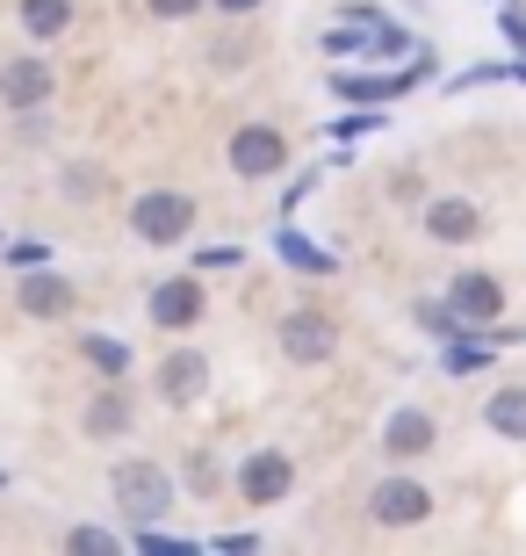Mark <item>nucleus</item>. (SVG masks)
<instances>
[{
	"label": "nucleus",
	"mask_w": 526,
	"mask_h": 556,
	"mask_svg": "<svg viewBox=\"0 0 526 556\" xmlns=\"http://www.w3.org/2000/svg\"><path fill=\"white\" fill-rule=\"evenodd\" d=\"M223 15H253V8H260V0H217Z\"/></svg>",
	"instance_id": "27"
},
{
	"label": "nucleus",
	"mask_w": 526,
	"mask_h": 556,
	"mask_svg": "<svg viewBox=\"0 0 526 556\" xmlns=\"http://www.w3.org/2000/svg\"><path fill=\"white\" fill-rule=\"evenodd\" d=\"M419 326L425 332H454V311H447V304H419Z\"/></svg>",
	"instance_id": "24"
},
{
	"label": "nucleus",
	"mask_w": 526,
	"mask_h": 556,
	"mask_svg": "<svg viewBox=\"0 0 526 556\" xmlns=\"http://www.w3.org/2000/svg\"><path fill=\"white\" fill-rule=\"evenodd\" d=\"M152 318H159V326H195V318H203V282H195V275L159 282L152 289Z\"/></svg>",
	"instance_id": "12"
},
{
	"label": "nucleus",
	"mask_w": 526,
	"mask_h": 556,
	"mask_svg": "<svg viewBox=\"0 0 526 556\" xmlns=\"http://www.w3.org/2000/svg\"><path fill=\"white\" fill-rule=\"evenodd\" d=\"M108 492H116V514L130 520V528H152V520H166V514H174V477H166L159 463H144V455L116 463Z\"/></svg>",
	"instance_id": "1"
},
{
	"label": "nucleus",
	"mask_w": 526,
	"mask_h": 556,
	"mask_svg": "<svg viewBox=\"0 0 526 556\" xmlns=\"http://www.w3.org/2000/svg\"><path fill=\"white\" fill-rule=\"evenodd\" d=\"M484 362H490V340H484V348H447V369H454V376L484 369Z\"/></svg>",
	"instance_id": "23"
},
{
	"label": "nucleus",
	"mask_w": 526,
	"mask_h": 556,
	"mask_svg": "<svg viewBox=\"0 0 526 556\" xmlns=\"http://www.w3.org/2000/svg\"><path fill=\"white\" fill-rule=\"evenodd\" d=\"M282 166H288V138L274 124H239L231 130V174L267 181V174H282Z\"/></svg>",
	"instance_id": "3"
},
{
	"label": "nucleus",
	"mask_w": 526,
	"mask_h": 556,
	"mask_svg": "<svg viewBox=\"0 0 526 556\" xmlns=\"http://www.w3.org/2000/svg\"><path fill=\"white\" fill-rule=\"evenodd\" d=\"M203 391H209V362L195 348H174L159 362V397L166 405H203Z\"/></svg>",
	"instance_id": "8"
},
{
	"label": "nucleus",
	"mask_w": 526,
	"mask_h": 556,
	"mask_svg": "<svg viewBox=\"0 0 526 556\" xmlns=\"http://www.w3.org/2000/svg\"><path fill=\"white\" fill-rule=\"evenodd\" d=\"M15 304L29 311V318H65V311H73V282L51 275V268H29L22 289H15Z\"/></svg>",
	"instance_id": "11"
},
{
	"label": "nucleus",
	"mask_w": 526,
	"mask_h": 556,
	"mask_svg": "<svg viewBox=\"0 0 526 556\" xmlns=\"http://www.w3.org/2000/svg\"><path fill=\"white\" fill-rule=\"evenodd\" d=\"M123 427H130V397H123V383H116V391H102L94 405H87V433L108 441V433H123Z\"/></svg>",
	"instance_id": "18"
},
{
	"label": "nucleus",
	"mask_w": 526,
	"mask_h": 556,
	"mask_svg": "<svg viewBox=\"0 0 526 556\" xmlns=\"http://www.w3.org/2000/svg\"><path fill=\"white\" fill-rule=\"evenodd\" d=\"M87 362H94V369H108V376H123V369H130V348H123V340H108V332H87Z\"/></svg>",
	"instance_id": "19"
},
{
	"label": "nucleus",
	"mask_w": 526,
	"mask_h": 556,
	"mask_svg": "<svg viewBox=\"0 0 526 556\" xmlns=\"http://www.w3.org/2000/svg\"><path fill=\"white\" fill-rule=\"evenodd\" d=\"M288 484H296V463H288L282 448H253L239 463V498L245 506H274V498H288Z\"/></svg>",
	"instance_id": "5"
},
{
	"label": "nucleus",
	"mask_w": 526,
	"mask_h": 556,
	"mask_svg": "<svg viewBox=\"0 0 526 556\" xmlns=\"http://www.w3.org/2000/svg\"><path fill=\"white\" fill-rule=\"evenodd\" d=\"M0 484H8V477H0Z\"/></svg>",
	"instance_id": "28"
},
{
	"label": "nucleus",
	"mask_w": 526,
	"mask_h": 556,
	"mask_svg": "<svg viewBox=\"0 0 526 556\" xmlns=\"http://www.w3.org/2000/svg\"><path fill=\"white\" fill-rule=\"evenodd\" d=\"M65 22H73V0H22V29H29L37 43L65 37Z\"/></svg>",
	"instance_id": "16"
},
{
	"label": "nucleus",
	"mask_w": 526,
	"mask_h": 556,
	"mask_svg": "<svg viewBox=\"0 0 526 556\" xmlns=\"http://www.w3.org/2000/svg\"><path fill=\"white\" fill-rule=\"evenodd\" d=\"M51 94H59V73H51L37 51H22V59L0 65V102L8 109H43Z\"/></svg>",
	"instance_id": "6"
},
{
	"label": "nucleus",
	"mask_w": 526,
	"mask_h": 556,
	"mask_svg": "<svg viewBox=\"0 0 526 556\" xmlns=\"http://www.w3.org/2000/svg\"><path fill=\"white\" fill-rule=\"evenodd\" d=\"M383 448H389V455H425V448H433V419H425L419 405H405V413H389V427H383Z\"/></svg>",
	"instance_id": "14"
},
{
	"label": "nucleus",
	"mask_w": 526,
	"mask_h": 556,
	"mask_svg": "<svg viewBox=\"0 0 526 556\" xmlns=\"http://www.w3.org/2000/svg\"><path fill=\"white\" fill-rule=\"evenodd\" d=\"M425 231H433L440 247H469V239L484 231V217H476V203H462V195H440V203L425 210Z\"/></svg>",
	"instance_id": "13"
},
{
	"label": "nucleus",
	"mask_w": 526,
	"mask_h": 556,
	"mask_svg": "<svg viewBox=\"0 0 526 556\" xmlns=\"http://www.w3.org/2000/svg\"><path fill=\"white\" fill-rule=\"evenodd\" d=\"M239 261H245L239 247H209V253H203V268H239Z\"/></svg>",
	"instance_id": "26"
},
{
	"label": "nucleus",
	"mask_w": 526,
	"mask_h": 556,
	"mask_svg": "<svg viewBox=\"0 0 526 556\" xmlns=\"http://www.w3.org/2000/svg\"><path fill=\"white\" fill-rule=\"evenodd\" d=\"M433 514V492H425L419 477H383L375 492H368V520L375 528H419Z\"/></svg>",
	"instance_id": "4"
},
{
	"label": "nucleus",
	"mask_w": 526,
	"mask_h": 556,
	"mask_svg": "<svg viewBox=\"0 0 526 556\" xmlns=\"http://www.w3.org/2000/svg\"><path fill=\"white\" fill-rule=\"evenodd\" d=\"M138 549H144V556H188V542H181V535H159V520H152V528L138 535Z\"/></svg>",
	"instance_id": "22"
},
{
	"label": "nucleus",
	"mask_w": 526,
	"mask_h": 556,
	"mask_svg": "<svg viewBox=\"0 0 526 556\" xmlns=\"http://www.w3.org/2000/svg\"><path fill=\"white\" fill-rule=\"evenodd\" d=\"M339 348V326L324 318V311H288L282 318V354L288 362H332Z\"/></svg>",
	"instance_id": "7"
},
{
	"label": "nucleus",
	"mask_w": 526,
	"mask_h": 556,
	"mask_svg": "<svg viewBox=\"0 0 526 556\" xmlns=\"http://www.w3.org/2000/svg\"><path fill=\"white\" fill-rule=\"evenodd\" d=\"M65 549H73V556H116L123 542L108 535V528H73V535H65Z\"/></svg>",
	"instance_id": "20"
},
{
	"label": "nucleus",
	"mask_w": 526,
	"mask_h": 556,
	"mask_svg": "<svg viewBox=\"0 0 526 556\" xmlns=\"http://www.w3.org/2000/svg\"><path fill=\"white\" fill-rule=\"evenodd\" d=\"M203 0H152V15H166V22H181V15H195Z\"/></svg>",
	"instance_id": "25"
},
{
	"label": "nucleus",
	"mask_w": 526,
	"mask_h": 556,
	"mask_svg": "<svg viewBox=\"0 0 526 556\" xmlns=\"http://www.w3.org/2000/svg\"><path fill=\"white\" fill-rule=\"evenodd\" d=\"M274 253H282L288 268H304V275H332V253H318V247H310V239H304L296 225H282V231H274Z\"/></svg>",
	"instance_id": "17"
},
{
	"label": "nucleus",
	"mask_w": 526,
	"mask_h": 556,
	"mask_svg": "<svg viewBox=\"0 0 526 556\" xmlns=\"http://www.w3.org/2000/svg\"><path fill=\"white\" fill-rule=\"evenodd\" d=\"M447 311H454L462 326H490V318L505 311V282H498V275H462V282L447 289Z\"/></svg>",
	"instance_id": "10"
},
{
	"label": "nucleus",
	"mask_w": 526,
	"mask_h": 556,
	"mask_svg": "<svg viewBox=\"0 0 526 556\" xmlns=\"http://www.w3.org/2000/svg\"><path fill=\"white\" fill-rule=\"evenodd\" d=\"M490 433H505V441H526V383H505V391L484 405Z\"/></svg>",
	"instance_id": "15"
},
{
	"label": "nucleus",
	"mask_w": 526,
	"mask_h": 556,
	"mask_svg": "<svg viewBox=\"0 0 526 556\" xmlns=\"http://www.w3.org/2000/svg\"><path fill=\"white\" fill-rule=\"evenodd\" d=\"M419 73H433V59H419L411 73H332V94L339 102H397Z\"/></svg>",
	"instance_id": "9"
},
{
	"label": "nucleus",
	"mask_w": 526,
	"mask_h": 556,
	"mask_svg": "<svg viewBox=\"0 0 526 556\" xmlns=\"http://www.w3.org/2000/svg\"><path fill=\"white\" fill-rule=\"evenodd\" d=\"M188 225H195V203H188L181 188H152V195L130 203V231H138L144 247H174V239H188Z\"/></svg>",
	"instance_id": "2"
},
{
	"label": "nucleus",
	"mask_w": 526,
	"mask_h": 556,
	"mask_svg": "<svg viewBox=\"0 0 526 556\" xmlns=\"http://www.w3.org/2000/svg\"><path fill=\"white\" fill-rule=\"evenodd\" d=\"M498 29H505V43L526 59V8H519V0H505V8H498Z\"/></svg>",
	"instance_id": "21"
}]
</instances>
